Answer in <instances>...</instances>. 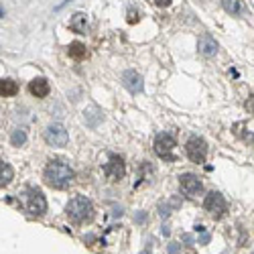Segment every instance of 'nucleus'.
I'll return each instance as SVG.
<instances>
[{
    "mask_svg": "<svg viewBox=\"0 0 254 254\" xmlns=\"http://www.w3.org/2000/svg\"><path fill=\"white\" fill-rule=\"evenodd\" d=\"M73 181V169L61 159H51L45 167V183L55 189H65Z\"/></svg>",
    "mask_w": 254,
    "mask_h": 254,
    "instance_id": "obj_1",
    "label": "nucleus"
},
{
    "mask_svg": "<svg viewBox=\"0 0 254 254\" xmlns=\"http://www.w3.org/2000/svg\"><path fill=\"white\" fill-rule=\"evenodd\" d=\"M65 214H67V218H69L73 224H83V222L92 220V216H94V205H92V201H90L88 197L77 195V197H73V199L67 203Z\"/></svg>",
    "mask_w": 254,
    "mask_h": 254,
    "instance_id": "obj_2",
    "label": "nucleus"
},
{
    "mask_svg": "<svg viewBox=\"0 0 254 254\" xmlns=\"http://www.w3.org/2000/svg\"><path fill=\"white\" fill-rule=\"evenodd\" d=\"M185 153H187V157L191 159L193 163L201 165V163H205V157H207V144H205L203 138L191 136L187 140V144H185Z\"/></svg>",
    "mask_w": 254,
    "mask_h": 254,
    "instance_id": "obj_3",
    "label": "nucleus"
},
{
    "mask_svg": "<svg viewBox=\"0 0 254 254\" xmlns=\"http://www.w3.org/2000/svg\"><path fill=\"white\" fill-rule=\"evenodd\" d=\"M25 205H27V211L31 216H43L47 211V199L39 189H29Z\"/></svg>",
    "mask_w": 254,
    "mask_h": 254,
    "instance_id": "obj_4",
    "label": "nucleus"
},
{
    "mask_svg": "<svg viewBox=\"0 0 254 254\" xmlns=\"http://www.w3.org/2000/svg\"><path fill=\"white\" fill-rule=\"evenodd\" d=\"M203 207L209 211L211 216H214L216 220L218 218H222L226 211H228V203H226V199H224V195L222 193H218V191H211V193H207L205 195V201H203Z\"/></svg>",
    "mask_w": 254,
    "mask_h": 254,
    "instance_id": "obj_5",
    "label": "nucleus"
},
{
    "mask_svg": "<svg viewBox=\"0 0 254 254\" xmlns=\"http://www.w3.org/2000/svg\"><path fill=\"white\" fill-rule=\"evenodd\" d=\"M173 149H175V138L171 134H159L155 138V153L161 157V159H167V161H175L173 157Z\"/></svg>",
    "mask_w": 254,
    "mask_h": 254,
    "instance_id": "obj_6",
    "label": "nucleus"
},
{
    "mask_svg": "<svg viewBox=\"0 0 254 254\" xmlns=\"http://www.w3.org/2000/svg\"><path fill=\"white\" fill-rule=\"evenodd\" d=\"M104 175L108 177L110 181H120L126 175V165L122 161V157L118 155H110L108 163L104 165Z\"/></svg>",
    "mask_w": 254,
    "mask_h": 254,
    "instance_id": "obj_7",
    "label": "nucleus"
},
{
    "mask_svg": "<svg viewBox=\"0 0 254 254\" xmlns=\"http://www.w3.org/2000/svg\"><path fill=\"white\" fill-rule=\"evenodd\" d=\"M179 185H181V191H183L187 197H197V195H201V191H203V185H201L199 177H195V175H191V173L181 175V177H179Z\"/></svg>",
    "mask_w": 254,
    "mask_h": 254,
    "instance_id": "obj_8",
    "label": "nucleus"
},
{
    "mask_svg": "<svg viewBox=\"0 0 254 254\" xmlns=\"http://www.w3.org/2000/svg\"><path fill=\"white\" fill-rule=\"evenodd\" d=\"M67 130L63 128L61 124H51L49 128L45 130V140L53 146H65L67 144Z\"/></svg>",
    "mask_w": 254,
    "mask_h": 254,
    "instance_id": "obj_9",
    "label": "nucleus"
},
{
    "mask_svg": "<svg viewBox=\"0 0 254 254\" xmlns=\"http://www.w3.org/2000/svg\"><path fill=\"white\" fill-rule=\"evenodd\" d=\"M122 83H124V88L128 90L130 94H140L142 88H144L142 77H140L136 71H132V69H128V71L122 73Z\"/></svg>",
    "mask_w": 254,
    "mask_h": 254,
    "instance_id": "obj_10",
    "label": "nucleus"
},
{
    "mask_svg": "<svg viewBox=\"0 0 254 254\" xmlns=\"http://www.w3.org/2000/svg\"><path fill=\"white\" fill-rule=\"evenodd\" d=\"M197 51L203 55V57H214L218 53V43H216V39L211 37V35H203L199 39V43H197Z\"/></svg>",
    "mask_w": 254,
    "mask_h": 254,
    "instance_id": "obj_11",
    "label": "nucleus"
},
{
    "mask_svg": "<svg viewBox=\"0 0 254 254\" xmlns=\"http://www.w3.org/2000/svg\"><path fill=\"white\" fill-rule=\"evenodd\" d=\"M29 92H31L35 98H45V96H49L51 86H49V81H47L45 77H35V79L29 83Z\"/></svg>",
    "mask_w": 254,
    "mask_h": 254,
    "instance_id": "obj_12",
    "label": "nucleus"
},
{
    "mask_svg": "<svg viewBox=\"0 0 254 254\" xmlns=\"http://www.w3.org/2000/svg\"><path fill=\"white\" fill-rule=\"evenodd\" d=\"M222 6L228 14L232 16H238V14H246L248 8L244 4V0H222Z\"/></svg>",
    "mask_w": 254,
    "mask_h": 254,
    "instance_id": "obj_13",
    "label": "nucleus"
},
{
    "mask_svg": "<svg viewBox=\"0 0 254 254\" xmlns=\"http://www.w3.org/2000/svg\"><path fill=\"white\" fill-rule=\"evenodd\" d=\"M69 29L73 33H79V35L86 33L88 31V18H86V14H83V12H75L71 16V20H69Z\"/></svg>",
    "mask_w": 254,
    "mask_h": 254,
    "instance_id": "obj_14",
    "label": "nucleus"
},
{
    "mask_svg": "<svg viewBox=\"0 0 254 254\" xmlns=\"http://www.w3.org/2000/svg\"><path fill=\"white\" fill-rule=\"evenodd\" d=\"M16 92H18V83H16L14 79L6 77V79L0 81V94H2V98H10V96H14Z\"/></svg>",
    "mask_w": 254,
    "mask_h": 254,
    "instance_id": "obj_15",
    "label": "nucleus"
},
{
    "mask_svg": "<svg viewBox=\"0 0 254 254\" xmlns=\"http://www.w3.org/2000/svg\"><path fill=\"white\" fill-rule=\"evenodd\" d=\"M67 55L71 57V59H83V57H86L88 55V51H86V45H83V43H77V41H75V43H71L69 47H67Z\"/></svg>",
    "mask_w": 254,
    "mask_h": 254,
    "instance_id": "obj_16",
    "label": "nucleus"
},
{
    "mask_svg": "<svg viewBox=\"0 0 254 254\" xmlns=\"http://www.w3.org/2000/svg\"><path fill=\"white\" fill-rule=\"evenodd\" d=\"M83 118H86V124L94 128V126H98V122L102 120V112L98 108H90L88 112H83Z\"/></svg>",
    "mask_w": 254,
    "mask_h": 254,
    "instance_id": "obj_17",
    "label": "nucleus"
},
{
    "mask_svg": "<svg viewBox=\"0 0 254 254\" xmlns=\"http://www.w3.org/2000/svg\"><path fill=\"white\" fill-rule=\"evenodd\" d=\"M12 181V167L8 163H2V179H0V185H8Z\"/></svg>",
    "mask_w": 254,
    "mask_h": 254,
    "instance_id": "obj_18",
    "label": "nucleus"
},
{
    "mask_svg": "<svg viewBox=\"0 0 254 254\" xmlns=\"http://www.w3.org/2000/svg\"><path fill=\"white\" fill-rule=\"evenodd\" d=\"M10 140H12V144H14V146L25 144V140H27V134H25V130H20V128H18V130H14Z\"/></svg>",
    "mask_w": 254,
    "mask_h": 254,
    "instance_id": "obj_19",
    "label": "nucleus"
},
{
    "mask_svg": "<svg viewBox=\"0 0 254 254\" xmlns=\"http://www.w3.org/2000/svg\"><path fill=\"white\" fill-rule=\"evenodd\" d=\"M126 20H128V23L130 25H134V23H138V20H140V16H138V10H128V18H126Z\"/></svg>",
    "mask_w": 254,
    "mask_h": 254,
    "instance_id": "obj_20",
    "label": "nucleus"
},
{
    "mask_svg": "<svg viewBox=\"0 0 254 254\" xmlns=\"http://www.w3.org/2000/svg\"><path fill=\"white\" fill-rule=\"evenodd\" d=\"M197 234H199V238H197V242H199V244H207V242H209V238H211L205 230H203V232H197Z\"/></svg>",
    "mask_w": 254,
    "mask_h": 254,
    "instance_id": "obj_21",
    "label": "nucleus"
},
{
    "mask_svg": "<svg viewBox=\"0 0 254 254\" xmlns=\"http://www.w3.org/2000/svg\"><path fill=\"white\" fill-rule=\"evenodd\" d=\"M246 108H248V110L254 114V96H250V98H248V102H246Z\"/></svg>",
    "mask_w": 254,
    "mask_h": 254,
    "instance_id": "obj_22",
    "label": "nucleus"
},
{
    "mask_svg": "<svg viewBox=\"0 0 254 254\" xmlns=\"http://www.w3.org/2000/svg\"><path fill=\"white\" fill-rule=\"evenodd\" d=\"M169 254H179V244H169Z\"/></svg>",
    "mask_w": 254,
    "mask_h": 254,
    "instance_id": "obj_23",
    "label": "nucleus"
},
{
    "mask_svg": "<svg viewBox=\"0 0 254 254\" xmlns=\"http://www.w3.org/2000/svg\"><path fill=\"white\" fill-rule=\"evenodd\" d=\"M155 4L157 6H169L171 4V0H155Z\"/></svg>",
    "mask_w": 254,
    "mask_h": 254,
    "instance_id": "obj_24",
    "label": "nucleus"
},
{
    "mask_svg": "<svg viewBox=\"0 0 254 254\" xmlns=\"http://www.w3.org/2000/svg\"><path fill=\"white\" fill-rule=\"evenodd\" d=\"M183 242L191 244V242H193V236H191V234H183Z\"/></svg>",
    "mask_w": 254,
    "mask_h": 254,
    "instance_id": "obj_25",
    "label": "nucleus"
},
{
    "mask_svg": "<svg viewBox=\"0 0 254 254\" xmlns=\"http://www.w3.org/2000/svg\"><path fill=\"white\" fill-rule=\"evenodd\" d=\"M136 222H138V224H140V222H144V214H142V211H140V214L136 216Z\"/></svg>",
    "mask_w": 254,
    "mask_h": 254,
    "instance_id": "obj_26",
    "label": "nucleus"
},
{
    "mask_svg": "<svg viewBox=\"0 0 254 254\" xmlns=\"http://www.w3.org/2000/svg\"><path fill=\"white\" fill-rule=\"evenodd\" d=\"M140 254H151V252H149V250H144V252H140Z\"/></svg>",
    "mask_w": 254,
    "mask_h": 254,
    "instance_id": "obj_27",
    "label": "nucleus"
}]
</instances>
